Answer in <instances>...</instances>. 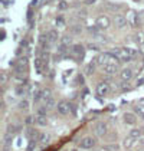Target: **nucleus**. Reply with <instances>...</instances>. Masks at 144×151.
I'll use <instances>...</instances> for the list:
<instances>
[{
	"mask_svg": "<svg viewBox=\"0 0 144 151\" xmlns=\"http://www.w3.org/2000/svg\"><path fill=\"white\" fill-rule=\"evenodd\" d=\"M66 7H68V4H66L65 1H60V3H59V9H60V10H65Z\"/></svg>",
	"mask_w": 144,
	"mask_h": 151,
	"instance_id": "35",
	"label": "nucleus"
},
{
	"mask_svg": "<svg viewBox=\"0 0 144 151\" xmlns=\"http://www.w3.org/2000/svg\"><path fill=\"white\" fill-rule=\"evenodd\" d=\"M95 62H96V59L92 60L89 65H86V68H85V75H92V73H94V70H95Z\"/></svg>",
	"mask_w": 144,
	"mask_h": 151,
	"instance_id": "18",
	"label": "nucleus"
},
{
	"mask_svg": "<svg viewBox=\"0 0 144 151\" xmlns=\"http://www.w3.org/2000/svg\"><path fill=\"white\" fill-rule=\"evenodd\" d=\"M104 73H107V75H115L117 72H118V63L117 62H109L107 65H104Z\"/></svg>",
	"mask_w": 144,
	"mask_h": 151,
	"instance_id": "2",
	"label": "nucleus"
},
{
	"mask_svg": "<svg viewBox=\"0 0 144 151\" xmlns=\"http://www.w3.org/2000/svg\"><path fill=\"white\" fill-rule=\"evenodd\" d=\"M130 135H131V137H134V138H140V137H141V129H138V128H135V129H131V131H130Z\"/></svg>",
	"mask_w": 144,
	"mask_h": 151,
	"instance_id": "26",
	"label": "nucleus"
},
{
	"mask_svg": "<svg viewBox=\"0 0 144 151\" xmlns=\"http://www.w3.org/2000/svg\"><path fill=\"white\" fill-rule=\"evenodd\" d=\"M16 93H20V95H23V93H24V86H23V85L16 88Z\"/></svg>",
	"mask_w": 144,
	"mask_h": 151,
	"instance_id": "34",
	"label": "nucleus"
},
{
	"mask_svg": "<svg viewBox=\"0 0 144 151\" xmlns=\"http://www.w3.org/2000/svg\"><path fill=\"white\" fill-rule=\"evenodd\" d=\"M120 78H121V81H124V82L130 81V79L132 78V70L130 69V68H124V69L121 70Z\"/></svg>",
	"mask_w": 144,
	"mask_h": 151,
	"instance_id": "10",
	"label": "nucleus"
},
{
	"mask_svg": "<svg viewBox=\"0 0 144 151\" xmlns=\"http://www.w3.org/2000/svg\"><path fill=\"white\" fill-rule=\"evenodd\" d=\"M112 20H114V24H115L118 29H124V27L127 26V17H125L124 14H115Z\"/></svg>",
	"mask_w": 144,
	"mask_h": 151,
	"instance_id": "7",
	"label": "nucleus"
},
{
	"mask_svg": "<svg viewBox=\"0 0 144 151\" xmlns=\"http://www.w3.org/2000/svg\"><path fill=\"white\" fill-rule=\"evenodd\" d=\"M134 39H135V42L138 45H144V32H137L135 36H134Z\"/></svg>",
	"mask_w": 144,
	"mask_h": 151,
	"instance_id": "19",
	"label": "nucleus"
},
{
	"mask_svg": "<svg viewBox=\"0 0 144 151\" xmlns=\"http://www.w3.org/2000/svg\"><path fill=\"white\" fill-rule=\"evenodd\" d=\"M140 151H144V150H140Z\"/></svg>",
	"mask_w": 144,
	"mask_h": 151,
	"instance_id": "42",
	"label": "nucleus"
},
{
	"mask_svg": "<svg viewBox=\"0 0 144 151\" xmlns=\"http://www.w3.org/2000/svg\"><path fill=\"white\" fill-rule=\"evenodd\" d=\"M72 32H73V33H81V32H82V27H81L79 24H78V26L75 24V26L72 27Z\"/></svg>",
	"mask_w": 144,
	"mask_h": 151,
	"instance_id": "31",
	"label": "nucleus"
},
{
	"mask_svg": "<svg viewBox=\"0 0 144 151\" xmlns=\"http://www.w3.org/2000/svg\"><path fill=\"white\" fill-rule=\"evenodd\" d=\"M43 105L48 108V109H52V108H55V98H49V99H46L45 102H43Z\"/></svg>",
	"mask_w": 144,
	"mask_h": 151,
	"instance_id": "24",
	"label": "nucleus"
},
{
	"mask_svg": "<svg viewBox=\"0 0 144 151\" xmlns=\"http://www.w3.org/2000/svg\"><path fill=\"white\" fill-rule=\"evenodd\" d=\"M36 124L40 125V127H45L48 124V119H46V115H42V114H37L36 115Z\"/></svg>",
	"mask_w": 144,
	"mask_h": 151,
	"instance_id": "16",
	"label": "nucleus"
},
{
	"mask_svg": "<svg viewBox=\"0 0 144 151\" xmlns=\"http://www.w3.org/2000/svg\"><path fill=\"white\" fill-rule=\"evenodd\" d=\"M109 89H111V86H109L108 82H101V83H98V86H96V95H98V96H105V95L109 92Z\"/></svg>",
	"mask_w": 144,
	"mask_h": 151,
	"instance_id": "3",
	"label": "nucleus"
},
{
	"mask_svg": "<svg viewBox=\"0 0 144 151\" xmlns=\"http://www.w3.org/2000/svg\"><path fill=\"white\" fill-rule=\"evenodd\" d=\"M56 23H58V26H62V24H63V19H62V16H59V17H58Z\"/></svg>",
	"mask_w": 144,
	"mask_h": 151,
	"instance_id": "37",
	"label": "nucleus"
},
{
	"mask_svg": "<svg viewBox=\"0 0 144 151\" xmlns=\"http://www.w3.org/2000/svg\"><path fill=\"white\" fill-rule=\"evenodd\" d=\"M4 81H6V75H4V73H3V75H1V82H3V83H4Z\"/></svg>",
	"mask_w": 144,
	"mask_h": 151,
	"instance_id": "40",
	"label": "nucleus"
},
{
	"mask_svg": "<svg viewBox=\"0 0 144 151\" xmlns=\"http://www.w3.org/2000/svg\"><path fill=\"white\" fill-rule=\"evenodd\" d=\"M88 49H92V50H99V47L96 46V45H92V43H91V45H88Z\"/></svg>",
	"mask_w": 144,
	"mask_h": 151,
	"instance_id": "36",
	"label": "nucleus"
},
{
	"mask_svg": "<svg viewBox=\"0 0 144 151\" xmlns=\"http://www.w3.org/2000/svg\"><path fill=\"white\" fill-rule=\"evenodd\" d=\"M72 43V39L69 36H63L62 37V45H60V49H65V46H69Z\"/></svg>",
	"mask_w": 144,
	"mask_h": 151,
	"instance_id": "23",
	"label": "nucleus"
},
{
	"mask_svg": "<svg viewBox=\"0 0 144 151\" xmlns=\"http://www.w3.org/2000/svg\"><path fill=\"white\" fill-rule=\"evenodd\" d=\"M58 37H59V33H58L56 29H52V30H49L48 32V39H49L50 43H55V42L58 40Z\"/></svg>",
	"mask_w": 144,
	"mask_h": 151,
	"instance_id": "12",
	"label": "nucleus"
},
{
	"mask_svg": "<svg viewBox=\"0 0 144 151\" xmlns=\"http://www.w3.org/2000/svg\"><path fill=\"white\" fill-rule=\"evenodd\" d=\"M95 145V139L92 138V137H85V138L81 139V142H79V147L82 148V150H89V148H92Z\"/></svg>",
	"mask_w": 144,
	"mask_h": 151,
	"instance_id": "4",
	"label": "nucleus"
},
{
	"mask_svg": "<svg viewBox=\"0 0 144 151\" xmlns=\"http://www.w3.org/2000/svg\"><path fill=\"white\" fill-rule=\"evenodd\" d=\"M134 1H140V0H134Z\"/></svg>",
	"mask_w": 144,
	"mask_h": 151,
	"instance_id": "41",
	"label": "nucleus"
},
{
	"mask_svg": "<svg viewBox=\"0 0 144 151\" xmlns=\"http://www.w3.org/2000/svg\"><path fill=\"white\" fill-rule=\"evenodd\" d=\"M72 52L73 53H79L81 56H84V46L82 45H73L72 46Z\"/></svg>",
	"mask_w": 144,
	"mask_h": 151,
	"instance_id": "22",
	"label": "nucleus"
},
{
	"mask_svg": "<svg viewBox=\"0 0 144 151\" xmlns=\"http://www.w3.org/2000/svg\"><path fill=\"white\" fill-rule=\"evenodd\" d=\"M122 121H124V124L134 125L135 121H137V116H135V114H132V112H124L122 114Z\"/></svg>",
	"mask_w": 144,
	"mask_h": 151,
	"instance_id": "8",
	"label": "nucleus"
},
{
	"mask_svg": "<svg viewBox=\"0 0 144 151\" xmlns=\"http://www.w3.org/2000/svg\"><path fill=\"white\" fill-rule=\"evenodd\" d=\"M94 131H95V134L98 135V137H104L105 134H107L108 128H107V124L105 122H96L95 127H94Z\"/></svg>",
	"mask_w": 144,
	"mask_h": 151,
	"instance_id": "5",
	"label": "nucleus"
},
{
	"mask_svg": "<svg viewBox=\"0 0 144 151\" xmlns=\"http://www.w3.org/2000/svg\"><path fill=\"white\" fill-rule=\"evenodd\" d=\"M137 14H138V22L144 24V10H141V12L137 13Z\"/></svg>",
	"mask_w": 144,
	"mask_h": 151,
	"instance_id": "33",
	"label": "nucleus"
},
{
	"mask_svg": "<svg viewBox=\"0 0 144 151\" xmlns=\"http://www.w3.org/2000/svg\"><path fill=\"white\" fill-rule=\"evenodd\" d=\"M56 109H58V112H59L60 115H68L71 112V105H69V102H66V101H59L56 104Z\"/></svg>",
	"mask_w": 144,
	"mask_h": 151,
	"instance_id": "1",
	"label": "nucleus"
},
{
	"mask_svg": "<svg viewBox=\"0 0 144 151\" xmlns=\"http://www.w3.org/2000/svg\"><path fill=\"white\" fill-rule=\"evenodd\" d=\"M73 151H76V150H73Z\"/></svg>",
	"mask_w": 144,
	"mask_h": 151,
	"instance_id": "44",
	"label": "nucleus"
},
{
	"mask_svg": "<svg viewBox=\"0 0 144 151\" xmlns=\"http://www.w3.org/2000/svg\"><path fill=\"white\" fill-rule=\"evenodd\" d=\"M138 104L144 106V98H140V99H138Z\"/></svg>",
	"mask_w": 144,
	"mask_h": 151,
	"instance_id": "39",
	"label": "nucleus"
},
{
	"mask_svg": "<svg viewBox=\"0 0 144 151\" xmlns=\"http://www.w3.org/2000/svg\"><path fill=\"white\" fill-rule=\"evenodd\" d=\"M96 0H85V4H94Z\"/></svg>",
	"mask_w": 144,
	"mask_h": 151,
	"instance_id": "38",
	"label": "nucleus"
},
{
	"mask_svg": "<svg viewBox=\"0 0 144 151\" xmlns=\"http://www.w3.org/2000/svg\"><path fill=\"white\" fill-rule=\"evenodd\" d=\"M52 96V91L49 89V88H43V89H40V98H42V101L45 102L46 99H49Z\"/></svg>",
	"mask_w": 144,
	"mask_h": 151,
	"instance_id": "15",
	"label": "nucleus"
},
{
	"mask_svg": "<svg viewBox=\"0 0 144 151\" xmlns=\"http://www.w3.org/2000/svg\"><path fill=\"white\" fill-rule=\"evenodd\" d=\"M135 142H137V138H134V137H131V135H128L127 138H124L122 145H124V148H125V150H131Z\"/></svg>",
	"mask_w": 144,
	"mask_h": 151,
	"instance_id": "9",
	"label": "nucleus"
},
{
	"mask_svg": "<svg viewBox=\"0 0 144 151\" xmlns=\"http://www.w3.org/2000/svg\"><path fill=\"white\" fill-rule=\"evenodd\" d=\"M122 49H124V50H125V52H127L128 55H131L132 58H134V56H137V50H135V49H132V47H128V46H124Z\"/></svg>",
	"mask_w": 144,
	"mask_h": 151,
	"instance_id": "28",
	"label": "nucleus"
},
{
	"mask_svg": "<svg viewBox=\"0 0 144 151\" xmlns=\"http://www.w3.org/2000/svg\"><path fill=\"white\" fill-rule=\"evenodd\" d=\"M19 129H20V125L10 124V125L7 127V132H9V134H16V132H19Z\"/></svg>",
	"mask_w": 144,
	"mask_h": 151,
	"instance_id": "21",
	"label": "nucleus"
},
{
	"mask_svg": "<svg viewBox=\"0 0 144 151\" xmlns=\"http://www.w3.org/2000/svg\"><path fill=\"white\" fill-rule=\"evenodd\" d=\"M49 139H50V134L49 132H40V135H39V144H48L49 142Z\"/></svg>",
	"mask_w": 144,
	"mask_h": 151,
	"instance_id": "14",
	"label": "nucleus"
},
{
	"mask_svg": "<svg viewBox=\"0 0 144 151\" xmlns=\"http://www.w3.org/2000/svg\"><path fill=\"white\" fill-rule=\"evenodd\" d=\"M96 27H99V30H104V29H108L109 27V24H111V22H109V19H108L107 16H99L98 19H96Z\"/></svg>",
	"mask_w": 144,
	"mask_h": 151,
	"instance_id": "6",
	"label": "nucleus"
},
{
	"mask_svg": "<svg viewBox=\"0 0 144 151\" xmlns=\"http://www.w3.org/2000/svg\"><path fill=\"white\" fill-rule=\"evenodd\" d=\"M109 53H111L114 58H117L120 60L121 56H122V53H124V49H122V47H112V49L109 50Z\"/></svg>",
	"mask_w": 144,
	"mask_h": 151,
	"instance_id": "13",
	"label": "nucleus"
},
{
	"mask_svg": "<svg viewBox=\"0 0 144 151\" xmlns=\"http://www.w3.org/2000/svg\"><path fill=\"white\" fill-rule=\"evenodd\" d=\"M143 119H144V115H143Z\"/></svg>",
	"mask_w": 144,
	"mask_h": 151,
	"instance_id": "43",
	"label": "nucleus"
},
{
	"mask_svg": "<svg viewBox=\"0 0 144 151\" xmlns=\"http://www.w3.org/2000/svg\"><path fill=\"white\" fill-rule=\"evenodd\" d=\"M24 122H26V125H29V127H30V125H33V124H36V116L27 115V116H26V121H24Z\"/></svg>",
	"mask_w": 144,
	"mask_h": 151,
	"instance_id": "25",
	"label": "nucleus"
},
{
	"mask_svg": "<svg viewBox=\"0 0 144 151\" xmlns=\"http://www.w3.org/2000/svg\"><path fill=\"white\" fill-rule=\"evenodd\" d=\"M35 147H36V141H35V139H32V141L29 142V145H27V150L33 151V150H35Z\"/></svg>",
	"mask_w": 144,
	"mask_h": 151,
	"instance_id": "30",
	"label": "nucleus"
},
{
	"mask_svg": "<svg viewBox=\"0 0 144 151\" xmlns=\"http://www.w3.org/2000/svg\"><path fill=\"white\" fill-rule=\"evenodd\" d=\"M26 70H27V65H26V62H22V63H19V65L16 66V72H17V73H20V75L24 73Z\"/></svg>",
	"mask_w": 144,
	"mask_h": 151,
	"instance_id": "20",
	"label": "nucleus"
},
{
	"mask_svg": "<svg viewBox=\"0 0 144 151\" xmlns=\"http://www.w3.org/2000/svg\"><path fill=\"white\" fill-rule=\"evenodd\" d=\"M39 135H40V132L39 131H36L35 128H29L27 131H26V137L30 139H39Z\"/></svg>",
	"mask_w": 144,
	"mask_h": 151,
	"instance_id": "11",
	"label": "nucleus"
},
{
	"mask_svg": "<svg viewBox=\"0 0 144 151\" xmlns=\"http://www.w3.org/2000/svg\"><path fill=\"white\" fill-rule=\"evenodd\" d=\"M17 106H19V109H20V111L27 112V111H29V106H30V104H29V101H27V99H22V101L17 104Z\"/></svg>",
	"mask_w": 144,
	"mask_h": 151,
	"instance_id": "17",
	"label": "nucleus"
},
{
	"mask_svg": "<svg viewBox=\"0 0 144 151\" xmlns=\"http://www.w3.org/2000/svg\"><path fill=\"white\" fill-rule=\"evenodd\" d=\"M134 112L143 116V115H144V106H143V105H140V104L135 105V108H134Z\"/></svg>",
	"mask_w": 144,
	"mask_h": 151,
	"instance_id": "27",
	"label": "nucleus"
},
{
	"mask_svg": "<svg viewBox=\"0 0 144 151\" xmlns=\"http://www.w3.org/2000/svg\"><path fill=\"white\" fill-rule=\"evenodd\" d=\"M42 63H43V60L42 59H36V62H35V68L37 72H40L42 70Z\"/></svg>",
	"mask_w": 144,
	"mask_h": 151,
	"instance_id": "29",
	"label": "nucleus"
},
{
	"mask_svg": "<svg viewBox=\"0 0 144 151\" xmlns=\"http://www.w3.org/2000/svg\"><path fill=\"white\" fill-rule=\"evenodd\" d=\"M46 112H48V108L45 105L42 108H39V111H37V114H42V115H46Z\"/></svg>",
	"mask_w": 144,
	"mask_h": 151,
	"instance_id": "32",
	"label": "nucleus"
},
{
	"mask_svg": "<svg viewBox=\"0 0 144 151\" xmlns=\"http://www.w3.org/2000/svg\"><path fill=\"white\" fill-rule=\"evenodd\" d=\"M128 151H130V150H128Z\"/></svg>",
	"mask_w": 144,
	"mask_h": 151,
	"instance_id": "45",
	"label": "nucleus"
}]
</instances>
